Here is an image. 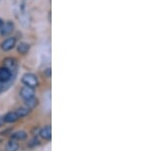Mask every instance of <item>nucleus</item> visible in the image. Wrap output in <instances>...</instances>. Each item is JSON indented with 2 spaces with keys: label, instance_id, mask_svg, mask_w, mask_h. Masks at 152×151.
Wrapping results in <instances>:
<instances>
[{
  "label": "nucleus",
  "instance_id": "obj_1",
  "mask_svg": "<svg viewBox=\"0 0 152 151\" xmlns=\"http://www.w3.org/2000/svg\"><path fill=\"white\" fill-rule=\"evenodd\" d=\"M21 80H23V84L26 85V86H29V87L35 88L37 85H38V79H37V77L34 74H31V73H26L23 76V79Z\"/></svg>",
  "mask_w": 152,
  "mask_h": 151
},
{
  "label": "nucleus",
  "instance_id": "obj_2",
  "mask_svg": "<svg viewBox=\"0 0 152 151\" xmlns=\"http://www.w3.org/2000/svg\"><path fill=\"white\" fill-rule=\"evenodd\" d=\"M20 96L26 101V99L31 98L35 96V90H34L33 87H29V86H23V88L20 89Z\"/></svg>",
  "mask_w": 152,
  "mask_h": 151
},
{
  "label": "nucleus",
  "instance_id": "obj_3",
  "mask_svg": "<svg viewBox=\"0 0 152 151\" xmlns=\"http://www.w3.org/2000/svg\"><path fill=\"white\" fill-rule=\"evenodd\" d=\"M15 44H16L15 38H8V39H6L4 42H2L1 48L3 51H9V50H11V49L14 48Z\"/></svg>",
  "mask_w": 152,
  "mask_h": 151
},
{
  "label": "nucleus",
  "instance_id": "obj_4",
  "mask_svg": "<svg viewBox=\"0 0 152 151\" xmlns=\"http://www.w3.org/2000/svg\"><path fill=\"white\" fill-rule=\"evenodd\" d=\"M13 31V23H10V21H7V23H3L2 28H0V33H1V36H7L9 34L12 33Z\"/></svg>",
  "mask_w": 152,
  "mask_h": 151
},
{
  "label": "nucleus",
  "instance_id": "obj_5",
  "mask_svg": "<svg viewBox=\"0 0 152 151\" xmlns=\"http://www.w3.org/2000/svg\"><path fill=\"white\" fill-rule=\"evenodd\" d=\"M11 78V72L5 67L0 68V81L6 82Z\"/></svg>",
  "mask_w": 152,
  "mask_h": 151
},
{
  "label": "nucleus",
  "instance_id": "obj_6",
  "mask_svg": "<svg viewBox=\"0 0 152 151\" xmlns=\"http://www.w3.org/2000/svg\"><path fill=\"white\" fill-rule=\"evenodd\" d=\"M40 135L42 138H44L45 140H50L51 137H52V129H51V126H46L41 130Z\"/></svg>",
  "mask_w": 152,
  "mask_h": 151
},
{
  "label": "nucleus",
  "instance_id": "obj_7",
  "mask_svg": "<svg viewBox=\"0 0 152 151\" xmlns=\"http://www.w3.org/2000/svg\"><path fill=\"white\" fill-rule=\"evenodd\" d=\"M4 119V122H6V123H14V122H16L19 119V117L18 116V114L15 113V112H9V113H7L5 116L3 117Z\"/></svg>",
  "mask_w": 152,
  "mask_h": 151
},
{
  "label": "nucleus",
  "instance_id": "obj_8",
  "mask_svg": "<svg viewBox=\"0 0 152 151\" xmlns=\"http://www.w3.org/2000/svg\"><path fill=\"white\" fill-rule=\"evenodd\" d=\"M4 66L6 69H8L11 72V70H15L16 68V61L12 58H6L4 60Z\"/></svg>",
  "mask_w": 152,
  "mask_h": 151
},
{
  "label": "nucleus",
  "instance_id": "obj_9",
  "mask_svg": "<svg viewBox=\"0 0 152 151\" xmlns=\"http://www.w3.org/2000/svg\"><path fill=\"white\" fill-rule=\"evenodd\" d=\"M26 137H28V135H26V133L24 132V131H18V132L12 134V139L13 140L23 141L24 139H26Z\"/></svg>",
  "mask_w": 152,
  "mask_h": 151
},
{
  "label": "nucleus",
  "instance_id": "obj_10",
  "mask_svg": "<svg viewBox=\"0 0 152 151\" xmlns=\"http://www.w3.org/2000/svg\"><path fill=\"white\" fill-rule=\"evenodd\" d=\"M29 45L26 43H20L19 45L18 46V53H20V54H26V53L29 51Z\"/></svg>",
  "mask_w": 152,
  "mask_h": 151
},
{
  "label": "nucleus",
  "instance_id": "obj_11",
  "mask_svg": "<svg viewBox=\"0 0 152 151\" xmlns=\"http://www.w3.org/2000/svg\"><path fill=\"white\" fill-rule=\"evenodd\" d=\"M18 144L15 140H11L7 143L6 145V151H18Z\"/></svg>",
  "mask_w": 152,
  "mask_h": 151
},
{
  "label": "nucleus",
  "instance_id": "obj_12",
  "mask_svg": "<svg viewBox=\"0 0 152 151\" xmlns=\"http://www.w3.org/2000/svg\"><path fill=\"white\" fill-rule=\"evenodd\" d=\"M26 108H28V109H33V108H35V107L38 104V99L35 98V96L34 97H31V98H28V99H26Z\"/></svg>",
  "mask_w": 152,
  "mask_h": 151
},
{
  "label": "nucleus",
  "instance_id": "obj_13",
  "mask_svg": "<svg viewBox=\"0 0 152 151\" xmlns=\"http://www.w3.org/2000/svg\"><path fill=\"white\" fill-rule=\"evenodd\" d=\"M29 112H31V109H28V108H20V109H18L15 113L18 114V116L19 117V118H21V117L28 116L29 114Z\"/></svg>",
  "mask_w": 152,
  "mask_h": 151
},
{
  "label": "nucleus",
  "instance_id": "obj_14",
  "mask_svg": "<svg viewBox=\"0 0 152 151\" xmlns=\"http://www.w3.org/2000/svg\"><path fill=\"white\" fill-rule=\"evenodd\" d=\"M31 144H29V146H35V145H39V140L37 139V138H34V140H31Z\"/></svg>",
  "mask_w": 152,
  "mask_h": 151
},
{
  "label": "nucleus",
  "instance_id": "obj_15",
  "mask_svg": "<svg viewBox=\"0 0 152 151\" xmlns=\"http://www.w3.org/2000/svg\"><path fill=\"white\" fill-rule=\"evenodd\" d=\"M4 123H5V122H4L3 117H0V127H1V126H3Z\"/></svg>",
  "mask_w": 152,
  "mask_h": 151
},
{
  "label": "nucleus",
  "instance_id": "obj_16",
  "mask_svg": "<svg viewBox=\"0 0 152 151\" xmlns=\"http://www.w3.org/2000/svg\"><path fill=\"white\" fill-rule=\"evenodd\" d=\"M2 26H3V21H2L1 19H0V28H2Z\"/></svg>",
  "mask_w": 152,
  "mask_h": 151
},
{
  "label": "nucleus",
  "instance_id": "obj_17",
  "mask_svg": "<svg viewBox=\"0 0 152 151\" xmlns=\"http://www.w3.org/2000/svg\"><path fill=\"white\" fill-rule=\"evenodd\" d=\"M2 87H3V84H2V82L0 81V90L2 89Z\"/></svg>",
  "mask_w": 152,
  "mask_h": 151
}]
</instances>
